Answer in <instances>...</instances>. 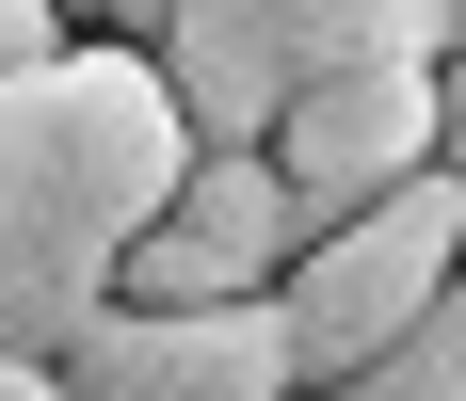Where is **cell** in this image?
<instances>
[{
	"label": "cell",
	"mask_w": 466,
	"mask_h": 401,
	"mask_svg": "<svg viewBox=\"0 0 466 401\" xmlns=\"http://www.w3.org/2000/svg\"><path fill=\"white\" fill-rule=\"evenodd\" d=\"M177 161H193V113L161 96V65L129 33L48 48L33 81H0V257L113 289V257L161 225Z\"/></svg>",
	"instance_id": "1"
},
{
	"label": "cell",
	"mask_w": 466,
	"mask_h": 401,
	"mask_svg": "<svg viewBox=\"0 0 466 401\" xmlns=\"http://www.w3.org/2000/svg\"><path fill=\"white\" fill-rule=\"evenodd\" d=\"M145 65L193 113V145H274L289 96L354 65H451V48H434V0H161Z\"/></svg>",
	"instance_id": "2"
},
{
	"label": "cell",
	"mask_w": 466,
	"mask_h": 401,
	"mask_svg": "<svg viewBox=\"0 0 466 401\" xmlns=\"http://www.w3.org/2000/svg\"><path fill=\"white\" fill-rule=\"evenodd\" d=\"M65 16H81V33H129V48L161 33V0H65Z\"/></svg>",
	"instance_id": "10"
},
{
	"label": "cell",
	"mask_w": 466,
	"mask_h": 401,
	"mask_svg": "<svg viewBox=\"0 0 466 401\" xmlns=\"http://www.w3.org/2000/svg\"><path fill=\"white\" fill-rule=\"evenodd\" d=\"M65 401H289L274 289L258 306H96V337L48 369Z\"/></svg>",
	"instance_id": "5"
},
{
	"label": "cell",
	"mask_w": 466,
	"mask_h": 401,
	"mask_svg": "<svg viewBox=\"0 0 466 401\" xmlns=\"http://www.w3.org/2000/svg\"><path fill=\"white\" fill-rule=\"evenodd\" d=\"M338 401H466V273L434 289V321H419V337H386V354L354 369Z\"/></svg>",
	"instance_id": "8"
},
{
	"label": "cell",
	"mask_w": 466,
	"mask_h": 401,
	"mask_svg": "<svg viewBox=\"0 0 466 401\" xmlns=\"http://www.w3.org/2000/svg\"><path fill=\"white\" fill-rule=\"evenodd\" d=\"M0 401H65V386H48V369H0Z\"/></svg>",
	"instance_id": "11"
},
{
	"label": "cell",
	"mask_w": 466,
	"mask_h": 401,
	"mask_svg": "<svg viewBox=\"0 0 466 401\" xmlns=\"http://www.w3.org/2000/svg\"><path fill=\"white\" fill-rule=\"evenodd\" d=\"M289 257H306L289 177L258 161V145H193L177 193H161V225L113 257V306H258Z\"/></svg>",
	"instance_id": "4"
},
{
	"label": "cell",
	"mask_w": 466,
	"mask_h": 401,
	"mask_svg": "<svg viewBox=\"0 0 466 401\" xmlns=\"http://www.w3.org/2000/svg\"><path fill=\"white\" fill-rule=\"evenodd\" d=\"M96 306H113L96 273H33V257H0V369H65V354L96 337Z\"/></svg>",
	"instance_id": "7"
},
{
	"label": "cell",
	"mask_w": 466,
	"mask_h": 401,
	"mask_svg": "<svg viewBox=\"0 0 466 401\" xmlns=\"http://www.w3.org/2000/svg\"><path fill=\"white\" fill-rule=\"evenodd\" d=\"M451 273H466V193H451V177H402V193H370V209L306 225V257L274 273L289 386L338 401L386 337H419V321H434V289H451Z\"/></svg>",
	"instance_id": "3"
},
{
	"label": "cell",
	"mask_w": 466,
	"mask_h": 401,
	"mask_svg": "<svg viewBox=\"0 0 466 401\" xmlns=\"http://www.w3.org/2000/svg\"><path fill=\"white\" fill-rule=\"evenodd\" d=\"M258 161L289 177V209H306V225H338V209H370V193L434 177V65H354V81L289 96Z\"/></svg>",
	"instance_id": "6"
},
{
	"label": "cell",
	"mask_w": 466,
	"mask_h": 401,
	"mask_svg": "<svg viewBox=\"0 0 466 401\" xmlns=\"http://www.w3.org/2000/svg\"><path fill=\"white\" fill-rule=\"evenodd\" d=\"M48 48H81V16L65 0H0V81H33Z\"/></svg>",
	"instance_id": "9"
},
{
	"label": "cell",
	"mask_w": 466,
	"mask_h": 401,
	"mask_svg": "<svg viewBox=\"0 0 466 401\" xmlns=\"http://www.w3.org/2000/svg\"><path fill=\"white\" fill-rule=\"evenodd\" d=\"M434 48H466V0H434Z\"/></svg>",
	"instance_id": "12"
}]
</instances>
